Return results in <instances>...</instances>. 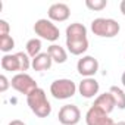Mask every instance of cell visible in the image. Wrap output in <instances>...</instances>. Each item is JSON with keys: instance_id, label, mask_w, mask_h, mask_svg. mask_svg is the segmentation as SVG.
<instances>
[{"instance_id": "cell-18", "label": "cell", "mask_w": 125, "mask_h": 125, "mask_svg": "<svg viewBox=\"0 0 125 125\" xmlns=\"http://www.w3.org/2000/svg\"><path fill=\"white\" fill-rule=\"evenodd\" d=\"M112 96L115 97V102H116V107L118 109H125V93L122 88H119L118 85H112L110 90Z\"/></svg>"}, {"instance_id": "cell-16", "label": "cell", "mask_w": 125, "mask_h": 125, "mask_svg": "<svg viewBox=\"0 0 125 125\" xmlns=\"http://www.w3.org/2000/svg\"><path fill=\"white\" fill-rule=\"evenodd\" d=\"M47 53L50 54L52 60L56 62V63H65L68 60V53L63 47H60L59 44H52L49 49H47Z\"/></svg>"}, {"instance_id": "cell-21", "label": "cell", "mask_w": 125, "mask_h": 125, "mask_svg": "<svg viewBox=\"0 0 125 125\" xmlns=\"http://www.w3.org/2000/svg\"><path fill=\"white\" fill-rule=\"evenodd\" d=\"M18 57H19V62H21V72H25L28 71V68L31 66V62H30V56L24 52H18L16 53Z\"/></svg>"}, {"instance_id": "cell-23", "label": "cell", "mask_w": 125, "mask_h": 125, "mask_svg": "<svg viewBox=\"0 0 125 125\" xmlns=\"http://www.w3.org/2000/svg\"><path fill=\"white\" fill-rule=\"evenodd\" d=\"M10 87V81L6 78V75H0V91L5 93Z\"/></svg>"}, {"instance_id": "cell-15", "label": "cell", "mask_w": 125, "mask_h": 125, "mask_svg": "<svg viewBox=\"0 0 125 125\" xmlns=\"http://www.w3.org/2000/svg\"><path fill=\"white\" fill-rule=\"evenodd\" d=\"M2 68L5 71H9V72H16V71H21V62H19V57L18 54H3L2 57Z\"/></svg>"}, {"instance_id": "cell-6", "label": "cell", "mask_w": 125, "mask_h": 125, "mask_svg": "<svg viewBox=\"0 0 125 125\" xmlns=\"http://www.w3.org/2000/svg\"><path fill=\"white\" fill-rule=\"evenodd\" d=\"M57 119L62 125H77L81 119V110L75 104H65L60 107Z\"/></svg>"}, {"instance_id": "cell-24", "label": "cell", "mask_w": 125, "mask_h": 125, "mask_svg": "<svg viewBox=\"0 0 125 125\" xmlns=\"http://www.w3.org/2000/svg\"><path fill=\"white\" fill-rule=\"evenodd\" d=\"M8 125H25V124H24L21 119H13V121H10Z\"/></svg>"}, {"instance_id": "cell-3", "label": "cell", "mask_w": 125, "mask_h": 125, "mask_svg": "<svg viewBox=\"0 0 125 125\" xmlns=\"http://www.w3.org/2000/svg\"><path fill=\"white\" fill-rule=\"evenodd\" d=\"M77 93V85L72 80L68 78H59L50 84V94L57 100H66L71 99Z\"/></svg>"}, {"instance_id": "cell-22", "label": "cell", "mask_w": 125, "mask_h": 125, "mask_svg": "<svg viewBox=\"0 0 125 125\" xmlns=\"http://www.w3.org/2000/svg\"><path fill=\"white\" fill-rule=\"evenodd\" d=\"M9 31H10V27H9V24H8L5 19H0V37L9 35Z\"/></svg>"}, {"instance_id": "cell-8", "label": "cell", "mask_w": 125, "mask_h": 125, "mask_svg": "<svg viewBox=\"0 0 125 125\" xmlns=\"http://www.w3.org/2000/svg\"><path fill=\"white\" fill-rule=\"evenodd\" d=\"M85 122L87 125H115L113 119L109 118L107 113L100 110L96 106H91L85 113Z\"/></svg>"}, {"instance_id": "cell-27", "label": "cell", "mask_w": 125, "mask_h": 125, "mask_svg": "<svg viewBox=\"0 0 125 125\" xmlns=\"http://www.w3.org/2000/svg\"><path fill=\"white\" fill-rule=\"evenodd\" d=\"M115 125H125V121H121V122H118V124H115Z\"/></svg>"}, {"instance_id": "cell-9", "label": "cell", "mask_w": 125, "mask_h": 125, "mask_svg": "<svg viewBox=\"0 0 125 125\" xmlns=\"http://www.w3.org/2000/svg\"><path fill=\"white\" fill-rule=\"evenodd\" d=\"M49 19L50 21H54V22H63L69 18L71 15V9L66 3H53L50 8H49Z\"/></svg>"}, {"instance_id": "cell-19", "label": "cell", "mask_w": 125, "mask_h": 125, "mask_svg": "<svg viewBox=\"0 0 125 125\" xmlns=\"http://www.w3.org/2000/svg\"><path fill=\"white\" fill-rule=\"evenodd\" d=\"M15 47V40L10 35H5L0 37V50H2L5 54H9V52Z\"/></svg>"}, {"instance_id": "cell-4", "label": "cell", "mask_w": 125, "mask_h": 125, "mask_svg": "<svg viewBox=\"0 0 125 125\" xmlns=\"http://www.w3.org/2000/svg\"><path fill=\"white\" fill-rule=\"evenodd\" d=\"M34 32H35L40 38L47 40V41H56V40H59V37H60V31H59V28L53 24V21L44 19V18L35 21V24H34Z\"/></svg>"}, {"instance_id": "cell-7", "label": "cell", "mask_w": 125, "mask_h": 125, "mask_svg": "<svg viewBox=\"0 0 125 125\" xmlns=\"http://www.w3.org/2000/svg\"><path fill=\"white\" fill-rule=\"evenodd\" d=\"M77 71L85 78H93V75L99 71V60L93 56H83L77 63Z\"/></svg>"}, {"instance_id": "cell-17", "label": "cell", "mask_w": 125, "mask_h": 125, "mask_svg": "<svg viewBox=\"0 0 125 125\" xmlns=\"http://www.w3.org/2000/svg\"><path fill=\"white\" fill-rule=\"evenodd\" d=\"M25 47H27V54L34 59L35 56H38L41 53V40L40 38H31V40H28Z\"/></svg>"}, {"instance_id": "cell-5", "label": "cell", "mask_w": 125, "mask_h": 125, "mask_svg": "<svg viewBox=\"0 0 125 125\" xmlns=\"http://www.w3.org/2000/svg\"><path fill=\"white\" fill-rule=\"evenodd\" d=\"M10 85H12V88H15L18 93L25 94V96L31 94L34 90L38 88V85H37V83L34 81V78H32L31 75H28L27 72H19V74H16V75L10 80Z\"/></svg>"}, {"instance_id": "cell-26", "label": "cell", "mask_w": 125, "mask_h": 125, "mask_svg": "<svg viewBox=\"0 0 125 125\" xmlns=\"http://www.w3.org/2000/svg\"><path fill=\"white\" fill-rule=\"evenodd\" d=\"M121 83H122L124 87H125V71H124V74H122V77H121Z\"/></svg>"}, {"instance_id": "cell-13", "label": "cell", "mask_w": 125, "mask_h": 125, "mask_svg": "<svg viewBox=\"0 0 125 125\" xmlns=\"http://www.w3.org/2000/svg\"><path fill=\"white\" fill-rule=\"evenodd\" d=\"M66 47L71 54L80 56L87 52L88 49V38H78V40H66Z\"/></svg>"}, {"instance_id": "cell-20", "label": "cell", "mask_w": 125, "mask_h": 125, "mask_svg": "<svg viewBox=\"0 0 125 125\" xmlns=\"http://www.w3.org/2000/svg\"><path fill=\"white\" fill-rule=\"evenodd\" d=\"M85 6L90 10H102L107 6V0H85Z\"/></svg>"}, {"instance_id": "cell-14", "label": "cell", "mask_w": 125, "mask_h": 125, "mask_svg": "<svg viewBox=\"0 0 125 125\" xmlns=\"http://www.w3.org/2000/svg\"><path fill=\"white\" fill-rule=\"evenodd\" d=\"M78 38H87V28L80 22H74L66 28V40H78Z\"/></svg>"}, {"instance_id": "cell-11", "label": "cell", "mask_w": 125, "mask_h": 125, "mask_svg": "<svg viewBox=\"0 0 125 125\" xmlns=\"http://www.w3.org/2000/svg\"><path fill=\"white\" fill-rule=\"evenodd\" d=\"M93 106L99 107L100 110H103L104 113L109 115V113L116 107V102H115V97L112 96V93L107 91V93H103V94L97 96V99L94 100V104H93Z\"/></svg>"}, {"instance_id": "cell-2", "label": "cell", "mask_w": 125, "mask_h": 125, "mask_svg": "<svg viewBox=\"0 0 125 125\" xmlns=\"http://www.w3.org/2000/svg\"><path fill=\"white\" fill-rule=\"evenodd\" d=\"M91 31L94 35L104 37V38H112L119 34L121 25L118 21L110 19V18H96L91 22Z\"/></svg>"}, {"instance_id": "cell-12", "label": "cell", "mask_w": 125, "mask_h": 125, "mask_svg": "<svg viewBox=\"0 0 125 125\" xmlns=\"http://www.w3.org/2000/svg\"><path fill=\"white\" fill-rule=\"evenodd\" d=\"M52 63H53V60H52V57H50L49 53H40L38 56H35V57L31 60L32 69H34V71H38V72L50 69V68H52Z\"/></svg>"}, {"instance_id": "cell-25", "label": "cell", "mask_w": 125, "mask_h": 125, "mask_svg": "<svg viewBox=\"0 0 125 125\" xmlns=\"http://www.w3.org/2000/svg\"><path fill=\"white\" fill-rule=\"evenodd\" d=\"M119 9H121L122 15L125 16V0H122V2H121V5H119Z\"/></svg>"}, {"instance_id": "cell-1", "label": "cell", "mask_w": 125, "mask_h": 125, "mask_svg": "<svg viewBox=\"0 0 125 125\" xmlns=\"http://www.w3.org/2000/svg\"><path fill=\"white\" fill-rule=\"evenodd\" d=\"M27 104L30 106L31 112L38 118H47L52 113V104L47 100L46 91L40 87L27 96Z\"/></svg>"}, {"instance_id": "cell-10", "label": "cell", "mask_w": 125, "mask_h": 125, "mask_svg": "<svg viewBox=\"0 0 125 125\" xmlns=\"http://www.w3.org/2000/svg\"><path fill=\"white\" fill-rule=\"evenodd\" d=\"M99 90H100V85H99L97 80H94V78H84L78 85V91L84 99L94 97L99 93Z\"/></svg>"}]
</instances>
